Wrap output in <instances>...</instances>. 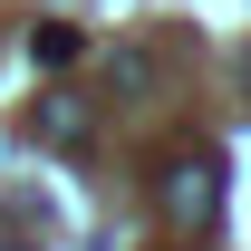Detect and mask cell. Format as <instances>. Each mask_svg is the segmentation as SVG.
<instances>
[{
	"instance_id": "6da1fadb",
	"label": "cell",
	"mask_w": 251,
	"mask_h": 251,
	"mask_svg": "<svg viewBox=\"0 0 251 251\" xmlns=\"http://www.w3.org/2000/svg\"><path fill=\"white\" fill-rule=\"evenodd\" d=\"M164 213H174V222H203V213H213V155L174 164V184H164Z\"/></svg>"
},
{
	"instance_id": "7a4b0ae2",
	"label": "cell",
	"mask_w": 251,
	"mask_h": 251,
	"mask_svg": "<svg viewBox=\"0 0 251 251\" xmlns=\"http://www.w3.org/2000/svg\"><path fill=\"white\" fill-rule=\"evenodd\" d=\"M39 135H49V145H77V135H87V106H77V97H49V106H39Z\"/></svg>"
},
{
	"instance_id": "3957f363",
	"label": "cell",
	"mask_w": 251,
	"mask_h": 251,
	"mask_svg": "<svg viewBox=\"0 0 251 251\" xmlns=\"http://www.w3.org/2000/svg\"><path fill=\"white\" fill-rule=\"evenodd\" d=\"M29 58H39V68H68V58H77V29H39Z\"/></svg>"
}]
</instances>
